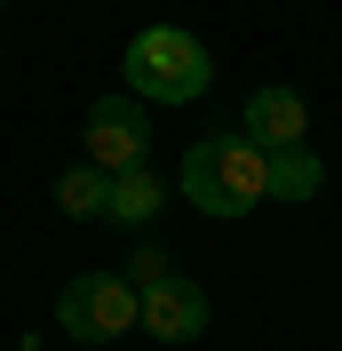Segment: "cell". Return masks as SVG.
<instances>
[{
    "mask_svg": "<svg viewBox=\"0 0 342 351\" xmlns=\"http://www.w3.org/2000/svg\"><path fill=\"white\" fill-rule=\"evenodd\" d=\"M0 16H8V0H0Z\"/></svg>",
    "mask_w": 342,
    "mask_h": 351,
    "instance_id": "11",
    "label": "cell"
},
{
    "mask_svg": "<svg viewBox=\"0 0 342 351\" xmlns=\"http://www.w3.org/2000/svg\"><path fill=\"white\" fill-rule=\"evenodd\" d=\"M56 328L72 335V343H120V335L135 328V280L128 271H80V280H64V295H56Z\"/></svg>",
    "mask_w": 342,
    "mask_h": 351,
    "instance_id": "4",
    "label": "cell"
},
{
    "mask_svg": "<svg viewBox=\"0 0 342 351\" xmlns=\"http://www.w3.org/2000/svg\"><path fill=\"white\" fill-rule=\"evenodd\" d=\"M104 184H111L104 168H88V160H72V168L56 176V208H64L72 223H88V216L104 223Z\"/></svg>",
    "mask_w": 342,
    "mask_h": 351,
    "instance_id": "8",
    "label": "cell"
},
{
    "mask_svg": "<svg viewBox=\"0 0 342 351\" xmlns=\"http://www.w3.org/2000/svg\"><path fill=\"white\" fill-rule=\"evenodd\" d=\"M135 280V328H151V343H199L207 335V295H199V280H183L159 247H144V256L128 263Z\"/></svg>",
    "mask_w": 342,
    "mask_h": 351,
    "instance_id": "3",
    "label": "cell"
},
{
    "mask_svg": "<svg viewBox=\"0 0 342 351\" xmlns=\"http://www.w3.org/2000/svg\"><path fill=\"white\" fill-rule=\"evenodd\" d=\"M175 192L192 199L199 216H247V208H263L271 199V152H255L247 136H199L192 152H183V176H175Z\"/></svg>",
    "mask_w": 342,
    "mask_h": 351,
    "instance_id": "1",
    "label": "cell"
},
{
    "mask_svg": "<svg viewBox=\"0 0 342 351\" xmlns=\"http://www.w3.org/2000/svg\"><path fill=\"white\" fill-rule=\"evenodd\" d=\"M239 136L255 144V152H295L302 136H311V104H302V88L271 80L247 96V112H239Z\"/></svg>",
    "mask_w": 342,
    "mask_h": 351,
    "instance_id": "6",
    "label": "cell"
},
{
    "mask_svg": "<svg viewBox=\"0 0 342 351\" xmlns=\"http://www.w3.org/2000/svg\"><path fill=\"white\" fill-rule=\"evenodd\" d=\"M80 144H88V168H104V176L151 168V112L135 104L128 88H111V96H96V104H88Z\"/></svg>",
    "mask_w": 342,
    "mask_h": 351,
    "instance_id": "5",
    "label": "cell"
},
{
    "mask_svg": "<svg viewBox=\"0 0 342 351\" xmlns=\"http://www.w3.org/2000/svg\"><path fill=\"white\" fill-rule=\"evenodd\" d=\"M271 192L278 199H319L326 192V168L311 144H295V152H271Z\"/></svg>",
    "mask_w": 342,
    "mask_h": 351,
    "instance_id": "9",
    "label": "cell"
},
{
    "mask_svg": "<svg viewBox=\"0 0 342 351\" xmlns=\"http://www.w3.org/2000/svg\"><path fill=\"white\" fill-rule=\"evenodd\" d=\"M159 208H168V176L159 168H120L104 184V223H120V232H144Z\"/></svg>",
    "mask_w": 342,
    "mask_h": 351,
    "instance_id": "7",
    "label": "cell"
},
{
    "mask_svg": "<svg viewBox=\"0 0 342 351\" xmlns=\"http://www.w3.org/2000/svg\"><path fill=\"white\" fill-rule=\"evenodd\" d=\"M120 80H128L135 104H199L215 88V56L183 24H144L128 40V56H120Z\"/></svg>",
    "mask_w": 342,
    "mask_h": 351,
    "instance_id": "2",
    "label": "cell"
},
{
    "mask_svg": "<svg viewBox=\"0 0 342 351\" xmlns=\"http://www.w3.org/2000/svg\"><path fill=\"white\" fill-rule=\"evenodd\" d=\"M72 351H96V343H72Z\"/></svg>",
    "mask_w": 342,
    "mask_h": 351,
    "instance_id": "10",
    "label": "cell"
}]
</instances>
